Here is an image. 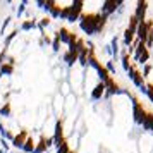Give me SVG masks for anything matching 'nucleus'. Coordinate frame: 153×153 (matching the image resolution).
<instances>
[{"label":"nucleus","mask_w":153,"mask_h":153,"mask_svg":"<svg viewBox=\"0 0 153 153\" xmlns=\"http://www.w3.org/2000/svg\"><path fill=\"white\" fill-rule=\"evenodd\" d=\"M81 28L86 31V33H93V31H98V21L97 16H83V21H81Z\"/></svg>","instance_id":"obj_1"},{"label":"nucleus","mask_w":153,"mask_h":153,"mask_svg":"<svg viewBox=\"0 0 153 153\" xmlns=\"http://www.w3.org/2000/svg\"><path fill=\"white\" fill-rule=\"evenodd\" d=\"M134 119H136V122H145V119H146V112L143 110V107L134 100Z\"/></svg>","instance_id":"obj_2"},{"label":"nucleus","mask_w":153,"mask_h":153,"mask_svg":"<svg viewBox=\"0 0 153 153\" xmlns=\"http://www.w3.org/2000/svg\"><path fill=\"white\" fill-rule=\"evenodd\" d=\"M145 12H146V2H139L138 9H136V17H138L141 22H143V19H145Z\"/></svg>","instance_id":"obj_3"},{"label":"nucleus","mask_w":153,"mask_h":153,"mask_svg":"<svg viewBox=\"0 0 153 153\" xmlns=\"http://www.w3.org/2000/svg\"><path fill=\"white\" fill-rule=\"evenodd\" d=\"M129 72H131L132 81L138 84V86H141V88H143V77H141V74H138V72H136L134 69H129Z\"/></svg>","instance_id":"obj_4"},{"label":"nucleus","mask_w":153,"mask_h":153,"mask_svg":"<svg viewBox=\"0 0 153 153\" xmlns=\"http://www.w3.org/2000/svg\"><path fill=\"white\" fill-rule=\"evenodd\" d=\"M24 139H26V131H21V134L14 138V146H17V148L22 146V145H24Z\"/></svg>","instance_id":"obj_5"},{"label":"nucleus","mask_w":153,"mask_h":153,"mask_svg":"<svg viewBox=\"0 0 153 153\" xmlns=\"http://www.w3.org/2000/svg\"><path fill=\"white\" fill-rule=\"evenodd\" d=\"M143 126H145V129H148V131H153V114L146 115V119H145V122H143Z\"/></svg>","instance_id":"obj_6"},{"label":"nucleus","mask_w":153,"mask_h":153,"mask_svg":"<svg viewBox=\"0 0 153 153\" xmlns=\"http://www.w3.org/2000/svg\"><path fill=\"white\" fill-rule=\"evenodd\" d=\"M103 90H105V83L98 84L97 88H95V91H93V98H100L102 97V93H103Z\"/></svg>","instance_id":"obj_7"},{"label":"nucleus","mask_w":153,"mask_h":153,"mask_svg":"<svg viewBox=\"0 0 153 153\" xmlns=\"http://www.w3.org/2000/svg\"><path fill=\"white\" fill-rule=\"evenodd\" d=\"M105 88H108L110 93H115V91H117V84L114 83L112 79H108V81H105Z\"/></svg>","instance_id":"obj_8"},{"label":"nucleus","mask_w":153,"mask_h":153,"mask_svg":"<svg viewBox=\"0 0 153 153\" xmlns=\"http://www.w3.org/2000/svg\"><path fill=\"white\" fill-rule=\"evenodd\" d=\"M132 36H134V29L127 28V29H126V36H124V38H126V42L129 43V42L132 40Z\"/></svg>","instance_id":"obj_9"},{"label":"nucleus","mask_w":153,"mask_h":153,"mask_svg":"<svg viewBox=\"0 0 153 153\" xmlns=\"http://www.w3.org/2000/svg\"><path fill=\"white\" fill-rule=\"evenodd\" d=\"M59 153H67V143L65 141H60L59 143Z\"/></svg>","instance_id":"obj_10"},{"label":"nucleus","mask_w":153,"mask_h":153,"mask_svg":"<svg viewBox=\"0 0 153 153\" xmlns=\"http://www.w3.org/2000/svg\"><path fill=\"white\" fill-rule=\"evenodd\" d=\"M115 5H117L115 2H107V4H105V10H107V12H112V10L115 9Z\"/></svg>","instance_id":"obj_11"},{"label":"nucleus","mask_w":153,"mask_h":153,"mask_svg":"<svg viewBox=\"0 0 153 153\" xmlns=\"http://www.w3.org/2000/svg\"><path fill=\"white\" fill-rule=\"evenodd\" d=\"M24 148H26L28 152H33V150H36L35 146H33V141H31V139H28V141H26V146H24Z\"/></svg>","instance_id":"obj_12"},{"label":"nucleus","mask_w":153,"mask_h":153,"mask_svg":"<svg viewBox=\"0 0 153 153\" xmlns=\"http://www.w3.org/2000/svg\"><path fill=\"white\" fill-rule=\"evenodd\" d=\"M77 59V55H74V53H67V55H65V60H67V62H74V60H76Z\"/></svg>","instance_id":"obj_13"},{"label":"nucleus","mask_w":153,"mask_h":153,"mask_svg":"<svg viewBox=\"0 0 153 153\" xmlns=\"http://www.w3.org/2000/svg\"><path fill=\"white\" fill-rule=\"evenodd\" d=\"M2 71H4V72H7V74H10V72H12V65H4Z\"/></svg>","instance_id":"obj_14"},{"label":"nucleus","mask_w":153,"mask_h":153,"mask_svg":"<svg viewBox=\"0 0 153 153\" xmlns=\"http://www.w3.org/2000/svg\"><path fill=\"white\" fill-rule=\"evenodd\" d=\"M146 60H148V52H145L143 55L139 57V62H146Z\"/></svg>","instance_id":"obj_15"},{"label":"nucleus","mask_w":153,"mask_h":153,"mask_svg":"<svg viewBox=\"0 0 153 153\" xmlns=\"http://www.w3.org/2000/svg\"><path fill=\"white\" fill-rule=\"evenodd\" d=\"M31 26H35V22H26V24H24V28H26V29L31 28Z\"/></svg>","instance_id":"obj_16"},{"label":"nucleus","mask_w":153,"mask_h":153,"mask_svg":"<svg viewBox=\"0 0 153 153\" xmlns=\"http://www.w3.org/2000/svg\"><path fill=\"white\" fill-rule=\"evenodd\" d=\"M2 114H9V107H4L2 108Z\"/></svg>","instance_id":"obj_17"}]
</instances>
